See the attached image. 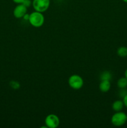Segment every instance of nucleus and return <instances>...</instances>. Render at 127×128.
I'll return each instance as SVG.
<instances>
[{"label": "nucleus", "mask_w": 127, "mask_h": 128, "mask_svg": "<svg viewBox=\"0 0 127 128\" xmlns=\"http://www.w3.org/2000/svg\"><path fill=\"white\" fill-rule=\"evenodd\" d=\"M27 8L23 4H17L13 10V15L16 18L21 19L27 13Z\"/></svg>", "instance_id": "obj_6"}, {"label": "nucleus", "mask_w": 127, "mask_h": 128, "mask_svg": "<svg viewBox=\"0 0 127 128\" xmlns=\"http://www.w3.org/2000/svg\"></svg>", "instance_id": "obj_20"}, {"label": "nucleus", "mask_w": 127, "mask_h": 128, "mask_svg": "<svg viewBox=\"0 0 127 128\" xmlns=\"http://www.w3.org/2000/svg\"><path fill=\"white\" fill-rule=\"evenodd\" d=\"M12 1H13L14 2H15V3H16L17 4L22 3V2H23L24 0H12Z\"/></svg>", "instance_id": "obj_17"}, {"label": "nucleus", "mask_w": 127, "mask_h": 128, "mask_svg": "<svg viewBox=\"0 0 127 128\" xmlns=\"http://www.w3.org/2000/svg\"><path fill=\"white\" fill-rule=\"evenodd\" d=\"M112 74H111L110 72L108 71H105L103 72H102L101 73L100 76V80L101 81L102 80H107V81H110L111 79H112Z\"/></svg>", "instance_id": "obj_11"}, {"label": "nucleus", "mask_w": 127, "mask_h": 128, "mask_svg": "<svg viewBox=\"0 0 127 128\" xmlns=\"http://www.w3.org/2000/svg\"><path fill=\"white\" fill-rule=\"evenodd\" d=\"M22 4H23L25 6L28 8L30 7V6L32 5V1H31V0H24L23 2H22Z\"/></svg>", "instance_id": "obj_14"}, {"label": "nucleus", "mask_w": 127, "mask_h": 128, "mask_svg": "<svg viewBox=\"0 0 127 128\" xmlns=\"http://www.w3.org/2000/svg\"><path fill=\"white\" fill-rule=\"evenodd\" d=\"M117 55L121 58H125L127 56V47L126 46H120L117 51Z\"/></svg>", "instance_id": "obj_10"}, {"label": "nucleus", "mask_w": 127, "mask_h": 128, "mask_svg": "<svg viewBox=\"0 0 127 128\" xmlns=\"http://www.w3.org/2000/svg\"><path fill=\"white\" fill-rule=\"evenodd\" d=\"M117 87L119 89L127 88V78L124 77H122L117 81Z\"/></svg>", "instance_id": "obj_9"}, {"label": "nucleus", "mask_w": 127, "mask_h": 128, "mask_svg": "<svg viewBox=\"0 0 127 128\" xmlns=\"http://www.w3.org/2000/svg\"><path fill=\"white\" fill-rule=\"evenodd\" d=\"M122 100H123V103H124V106L127 108V94L124 96Z\"/></svg>", "instance_id": "obj_15"}, {"label": "nucleus", "mask_w": 127, "mask_h": 128, "mask_svg": "<svg viewBox=\"0 0 127 128\" xmlns=\"http://www.w3.org/2000/svg\"><path fill=\"white\" fill-rule=\"evenodd\" d=\"M68 86L72 89L78 90L83 86V80L80 76L78 74H73L69 77L68 80Z\"/></svg>", "instance_id": "obj_3"}, {"label": "nucleus", "mask_w": 127, "mask_h": 128, "mask_svg": "<svg viewBox=\"0 0 127 128\" xmlns=\"http://www.w3.org/2000/svg\"><path fill=\"white\" fill-rule=\"evenodd\" d=\"M127 121V114L122 111L115 112V113L113 114L111 118V122L116 127L123 126Z\"/></svg>", "instance_id": "obj_2"}, {"label": "nucleus", "mask_w": 127, "mask_h": 128, "mask_svg": "<svg viewBox=\"0 0 127 128\" xmlns=\"http://www.w3.org/2000/svg\"><path fill=\"white\" fill-rule=\"evenodd\" d=\"M99 90L102 92H107L110 90L111 88V83L110 81H107V80H102L100 82Z\"/></svg>", "instance_id": "obj_7"}, {"label": "nucleus", "mask_w": 127, "mask_h": 128, "mask_svg": "<svg viewBox=\"0 0 127 128\" xmlns=\"http://www.w3.org/2000/svg\"><path fill=\"white\" fill-rule=\"evenodd\" d=\"M44 122L47 128H57L60 124V120L57 115L50 114L46 117Z\"/></svg>", "instance_id": "obj_5"}, {"label": "nucleus", "mask_w": 127, "mask_h": 128, "mask_svg": "<svg viewBox=\"0 0 127 128\" xmlns=\"http://www.w3.org/2000/svg\"><path fill=\"white\" fill-rule=\"evenodd\" d=\"M125 77L127 78V68L126 69L125 71Z\"/></svg>", "instance_id": "obj_18"}, {"label": "nucleus", "mask_w": 127, "mask_h": 128, "mask_svg": "<svg viewBox=\"0 0 127 128\" xmlns=\"http://www.w3.org/2000/svg\"><path fill=\"white\" fill-rule=\"evenodd\" d=\"M51 4L50 0H32V6L36 11L44 12L49 9Z\"/></svg>", "instance_id": "obj_4"}, {"label": "nucleus", "mask_w": 127, "mask_h": 128, "mask_svg": "<svg viewBox=\"0 0 127 128\" xmlns=\"http://www.w3.org/2000/svg\"><path fill=\"white\" fill-rule=\"evenodd\" d=\"M28 21L30 24L33 27L40 28L44 23V16L42 12L36 11H33L29 14Z\"/></svg>", "instance_id": "obj_1"}, {"label": "nucleus", "mask_w": 127, "mask_h": 128, "mask_svg": "<svg viewBox=\"0 0 127 128\" xmlns=\"http://www.w3.org/2000/svg\"><path fill=\"white\" fill-rule=\"evenodd\" d=\"M122 1H123V2H126V3H127V0H122Z\"/></svg>", "instance_id": "obj_19"}, {"label": "nucleus", "mask_w": 127, "mask_h": 128, "mask_svg": "<svg viewBox=\"0 0 127 128\" xmlns=\"http://www.w3.org/2000/svg\"><path fill=\"white\" fill-rule=\"evenodd\" d=\"M124 103H123V100H118L115 101L112 105V110L115 112L118 111H122V110L124 108Z\"/></svg>", "instance_id": "obj_8"}, {"label": "nucleus", "mask_w": 127, "mask_h": 128, "mask_svg": "<svg viewBox=\"0 0 127 128\" xmlns=\"http://www.w3.org/2000/svg\"><path fill=\"white\" fill-rule=\"evenodd\" d=\"M29 18V14L27 13H26V14L23 16V18H23L24 20H26V21H28Z\"/></svg>", "instance_id": "obj_16"}, {"label": "nucleus", "mask_w": 127, "mask_h": 128, "mask_svg": "<svg viewBox=\"0 0 127 128\" xmlns=\"http://www.w3.org/2000/svg\"><path fill=\"white\" fill-rule=\"evenodd\" d=\"M9 84L10 86H11L12 89H14V90H17V89H19L20 88L19 82H17V81H11Z\"/></svg>", "instance_id": "obj_12"}, {"label": "nucleus", "mask_w": 127, "mask_h": 128, "mask_svg": "<svg viewBox=\"0 0 127 128\" xmlns=\"http://www.w3.org/2000/svg\"><path fill=\"white\" fill-rule=\"evenodd\" d=\"M127 94V90H126V88H123V89H120V91H119V96L122 98H123L124 96H125L126 94Z\"/></svg>", "instance_id": "obj_13"}]
</instances>
